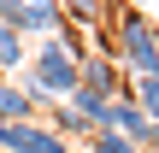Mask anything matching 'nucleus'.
I'll list each match as a JSON object with an SVG mask.
<instances>
[{
	"mask_svg": "<svg viewBox=\"0 0 159 153\" xmlns=\"http://www.w3.org/2000/svg\"><path fill=\"white\" fill-rule=\"evenodd\" d=\"M83 53H89V47H83V29L65 24L59 35H41V41L30 47L18 83H24L41 106H59V100H71V88H77V59H83Z\"/></svg>",
	"mask_w": 159,
	"mask_h": 153,
	"instance_id": "nucleus-1",
	"label": "nucleus"
},
{
	"mask_svg": "<svg viewBox=\"0 0 159 153\" xmlns=\"http://www.w3.org/2000/svg\"><path fill=\"white\" fill-rule=\"evenodd\" d=\"M106 53L130 71V77H153L159 71V24L136 6V0H106Z\"/></svg>",
	"mask_w": 159,
	"mask_h": 153,
	"instance_id": "nucleus-2",
	"label": "nucleus"
},
{
	"mask_svg": "<svg viewBox=\"0 0 159 153\" xmlns=\"http://www.w3.org/2000/svg\"><path fill=\"white\" fill-rule=\"evenodd\" d=\"M0 18L24 35V41H41V35H59L71 18L59 0H0Z\"/></svg>",
	"mask_w": 159,
	"mask_h": 153,
	"instance_id": "nucleus-3",
	"label": "nucleus"
},
{
	"mask_svg": "<svg viewBox=\"0 0 159 153\" xmlns=\"http://www.w3.org/2000/svg\"><path fill=\"white\" fill-rule=\"evenodd\" d=\"M0 147L6 153H77V142H65L41 118H0Z\"/></svg>",
	"mask_w": 159,
	"mask_h": 153,
	"instance_id": "nucleus-4",
	"label": "nucleus"
},
{
	"mask_svg": "<svg viewBox=\"0 0 159 153\" xmlns=\"http://www.w3.org/2000/svg\"><path fill=\"white\" fill-rule=\"evenodd\" d=\"M100 130H112V136H124V142H142V147H148V136H153V124L142 118V106H136L130 94H112V106H106Z\"/></svg>",
	"mask_w": 159,
	"mask_h": 153,
	"instance_id": "nucleus-5",
	"label": "nucleus"
},
{
	"mask_svg": "<svg viewBox=\"0 0 159 153\" xmlns=\"http://www.w3.org/2000/svg\"><path fill=\"white\" fill-rule=\"evenodd\" d=\"M35 94L24 83H12V71H0V118H35Z\"/></svg>",
	"mask_w": 159,
	"mask_h": 153,
	"instance_id": "nucleus-6",
	"label": "nucleus"
},
{
	"mask_svg": "<svg viewBox=\"0 0 159 153\" xmlns=\"http://www.w3.org/2000/svg\"><path fill=\"white\" fill-rule=\"evenodd\" d=\"M124 94L142 106L148 124H159V71H153V77H124Z\"/></svg>",
	"mask_w": 159,
	"mask_h": 153,
	"instance_id": "nucleus-7",
	"label": "nucleus"
},
{
	"mask_svg": "<svg viewBox=\"0 0 159 153\" xmlns=\"http://www.w3.org/2000/svg\"><path fill=\"white\" fill-rule=\"evenodd\" d=\"M24 59H30V41L0 18V71H12V77H18V71H24Z\"/></svg>",
	"mask_w": 159,
	"mask_h": 153,
	"instance_id": "nucleus-8",
	"label": "nucleus"
},
{
	"mask_svg": "<svg viewBox=\"0 0 159 153\" xmlns=\"http://www.w3.org/2000/svg\"><path fill=\"white\" fill-rule=\"evenodd\" d=\"M65 6V18L77 24V29H94L100 18H106V0H59Z\"/></svg>",
	"mask_w": 159,
	"mask_h": 153,
	"instance_id": "nucleus-9",
	"label": "nucleus"
},
{
	"mask_svg": "<svg viewBox=\"0 0 159 153\" xmlns=\"http://www.w3.org/2000/svg\"><path fill=\"white\" fill-rule=\"evenodd\" d=\"M89 153H148L142 142H124V136H112V130H94L89 136Z\"/></svg>",
	"mask_w": 159,
	"mask_h": 153,
	"instance_id": "nucleus-10",
	"label": "nucleus"
},
{
	"mask_svg": "<svg viewBox=\"0 0 159 153\" xmlns=\"http://www.w3.org/2000/svg\"><path fill=\"white\" fill-rule=\"evenodd\" d=\"M148 153H159V124H153V136H148Z\"/></svg>",
	"mask_w": 159,
	"mask_h": 153,
	"instance_id": "nucleus-11",
	"label": "nucleus"
}]
</instances>
